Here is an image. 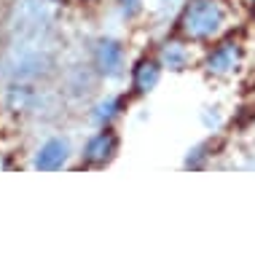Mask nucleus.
Returning <instances> with one entry per match:
<instances>
[{
	"instance_id": "obj_4",
	"label": "nucleus",
	"mask_w": 255,
	"mask_h": 255,
	"mask_svg": "<svg viewBox=\"0 0 255 255\" xmlns=\"http://www.w3.org/2000/svg\"><path fill=\"white\" fill-rule=\"evenodd\" d=\"M67 150H70V145H67L65 140H49L43 148L38 150V156H35V169H40V172H54V169H59L62 164L67 161Z\"/></svg>"
},
{
	"instance_id": "obj_1",
	"label": "nucleus",
	"mask_w": 255,
	"mask_h": 255,
	"mask_svg": "<svg viewBox=\"0 0 255 255\" xmlns=\"http://www.w3.org/2000/svg\"><path fill=\"white\" fill-rule=\"evenodd\" d=\"M229 5L223 0H188L177 19V27L188 40H210L223 30Z\"/></svg>"
},
{
	"instance_id": "obj_5",
	"label": "nucleus",
	"mask_w": 255,
	"mask_h": 255,
	"mask_svg": "<svg viewBox=\"0 0 255 255\" xmlns=\"http://www.w3.org/2000/svg\"><path fill=\"white\" fill-rule=\"evenodd\" d=\"M97 65H100V70L108 73V75H116L121 70L124 51H121V46L116 43V40H102V43L97 46Z\"/></svg>"
},
{
	"instance_id": "obj_6",
	"label": "nucleus",
	"mask_w": 255,
	"mask_h": 255,
	"mask_svg": "<svg viewBox=\"0 0 255 255\" xmlns=\"http://www.w3.org/2000/svg\"><path fill=\"white\" fill-rule=\"evenodd\" d=\"M158 78H161V67H158L156 59H140V62H137L134 75H132L137 92H142V94L150 92V89L158 84Z\"/></svg>"
},
{
	"instance_id": "obj_3",
	"label": "nucleus",
	"mask_w": 255,
	"mask_h": 255,
	"mask_svg": "<svg viewBox=\"0 0 255 255\" xmlns=\"http://www.w3.org/2000/svg\"><path fill=\"white\" fill-rule=\"evenodd\" d=\"M116 150H119L116 134L113 132H100L97 137L89 140V145L84 150V161L89 164V167H102V164H108L110 158L116 156Z\"/></svg>"
},
{
	"instance_id": "obj_7",
	"label": "nucleus",
	"mask_w": 255,
	"mask_h": 255,
	"mask_svg": "<svg viewBox=\"0 0 255 255\" xmlns=\"http://www.w3.org/2000/svg\"><path fill=\"white\" fill-rule=\"evenodd\" d=\"M161 59L167 67H172V70H183L185 62H188V51H185L180 43H167L161 51Z\"/></svg>"
},
{
	"instance_id": "obj_2",
	"label": "nucleus",
	"mask_w": 255,
	"mask_h": 255,
	"mask_svg": "<svg viewBox=\"0 0 255 255\" xmlns=\"http://www.w3.org/2000/svg\"><path fill=\"white\" fill-rule=\"evenodd\" d=\"M239 59H242V49H239L237 40H226L220 43L215 51L207 57V73L212 75H231L239 67Z\"/></svg>"
}]
</instances>
